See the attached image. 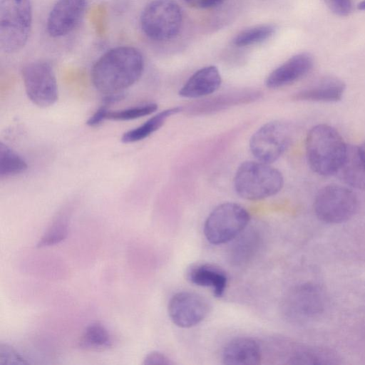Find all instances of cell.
I'll list each match as a JSON object with an SVG mask.
<instances>
[{
  "instance_id": "obj_5",
  "label": "cell",
  "mask_w": 365,
  "mask_h": 365,
  "mask_svg": "<svg viewBox=\"0 0 365 365\" xmlns=\"http://www.w3.org/2000/svg\"><path fill=\"white\" fill-rule=\"evenodd\" d=\"M140 27L150 39L164 41L175 38L182 24V13L173 0H153L143 9Z\"/></svg>"
},
{
  "instance_id": "obj_17",
  "label": "cell",
  "mask_w": 365,
  "mask_h": 365,
  "mask_svg": "<svg viewBox=\"0 0 365 365\" xmlns=\"http://www.w3.org/2000/svg\"><path fill=\"white\" fill-rule=\"evenodd\" d=\"M187 279L193 284L211 289L216 297L223 296L227 285L225 271L210 263L192 265L187 271Z\"/></svg>"
},
{
  "instance_id": "obj_18",
  "label": "cell",
  "mask_w": 365,
  "mask_h": 365,
  "mask_svg": "<svg viewBox=\"0 0 365 365\" xmlns=\"http://www.w3.org/2000/svg\"><path fill=\"white\" fill-rule=\"evenodd\" d=\"M336 174L347 185L365 190V159L359 146H347L345 157Z\"/></svg>"
},
{
  "instance_id": "obj_12",
  "label": "cell",
  "mask_w": 365,
  "mask_h": 365,
  "mask_svg": "<svg viewBox=\"0 0 365 365\" xmlns=\"http://www.w3.org/2000/svg\"><path fill=\"white\" fill-rule=\"evenodd\" d=\"M86 5L87 0H57L48 16V34L53 38L69 34L82 19Z\"/></svg>"
},
{
  "instance_id": "obj_9",
  "label": "cell",
  "mask_w": 365,
  "mask_h": 365,
  "mask_svg": "<svg viewBox=\"0 0 365 365\" xmlns=\"http://www.w3.org/2000/svg\"><path fill=\"white\" fill-rule=\"evenodd\" d=\"M291 140L292 133L287 124L271 121L253 133L250 140V150L257 160L272 163L284 153Z\"/></svg>"
},
{
  "instance_id": "obj_24",
  "label": "cell",
  "mask_w": 365,
  "mask_h": 365,
  "mask_svg": "<svg viewBox=\"0 0 365 365\" xmlns=\"http://www.w3.org/2000/svg\"><path fill=\"white\" fill-rule=\"evenodd\" d=\"M69 217L66 212H60L54 218L37 243L38 247L54 245L63 241L68 235Z\"/></svg>"
},
{
  "instance_id": "obj_29",
  "label": "cell",
  "mask_w": 365,
  "mask_h": 365,
  "mask_svg": "<svg viewBox=\"0 0 365 365\" xmlns=\"http://www.w3.org/2000/svg\"><path fill=\"white\" fill-rule=\"evenodd\" d=\"M173 364L170 359L159 351L150 352L145 356L143 362V364L145 365H171Z\"/></svg>"
},
{
  "instance_id": "obj_21",
  "label": "cell",
  "mask_w": 365,
  "mask_h": 365,
  "mask_svg": "<svg viewBox=\"0 0 365 365\" xmlns=\"http://www.w3.org/2000/svg\"><path fill=\"white\" fill-rule=\"evenodd\" d=\"M181 110V107H175L158 113L138 127L124 133L121 141L124 143H131L148 138L160 128L168 118Z\"/></svg>"
},
{
  "instance_id": "obj_33",
  "label": "cell",
  "mask_w": 365,
  "mask_h": 365,
  "mask_svg": "<svg viewBox=\"0 0 365 365\" xmlns=\"http://www.w3.org/2000/svg\"><path fill=\"white\" fill-rule=\"evenodd\" d=\"M357 8L359 10H365V0L362 1L361 2H360L358 4Z\"/></svg>"
},
{
  "instance_id": "obj_23",
  "label": "cell",
  "mask_w": 365,
  "mask_h": 365,
  "mask_svg": "<svg viewBox=\"0 0 365 365\" xmlns=\"http://www.w3.org/2000/svg\"><path fill=\"white\" fill-rule=\"evenodd\" d=\"M111 336L106 327L95 322L88 326L79 342L82 349H99L108 348L111 345Z\"/></svg>"
},
{
  "instance_id": "obj_14",
  "label": "cell",
  "mask_w": 365,
  "mask_h": 365,
  "mask_svg": "<svg viewBox=\"0 0 365 365\" xmlns=\"http://www.w3.org/2000/svg\"><path fill=\"white\" fill-rule=\"evenodd\" d=\"M260 344L254 339L237 337L230 341L222 352V361L227 365H257L262 360Z\"/></svg>"
},
{
  "instance_id": "obj_22",
  "label": "cell",
  "mask_w": 365,
  "mask_h": 365,
  "mask_svg": "<svg viewBox=\"0 0 365 365\" xmlns=\"http://www.w3.org/2000/svg\"><path fill=\"white\" fill-rule=\"evenodd\" d=\"M28 168L25 160L12 148L0 142V176L7 178L24 173Z\"/></svg>"
},
{
  "instance_id": "obj_10",
  "label": "cell",
  "mask_w": 365,
  "mask_h": 365,
  "mask_svg": "<svg viewBox=\"0 0 365 365\" xmlns=\"http://www.w3.org/2000/svg\"><path fill=\"white\" fill-rule=\"evenodd\" d=\"M324 294L318 285L311 283L294 287L284 302V311L290 319L302 322L322 313L325 307Z\"/></svg>"
},
{
  "instance_id": "obj_16",
  "label": "cell",
  "mask_w": 365,
  "mask_h": 365,
  "mask_svg": "<svg viewBox=\"0 0 365 365\" xmlns=\"http://www.w3.org/2000/svg\"><path fill=\"white\" fill-rule=\"evenodd\" d=\"M346 89L345 83L334 76H324L312 85L298 91L294 99L302 101L331 103L340 101Z\"/></svg>"
},
{
  "instance_id": "obj_19",
  "label": "cell",
  "mask_w": 365,
  "mask_h": 365,
  "mask_svg": "<svg viewBox=\"0 0 365 365\" xmlns=\"http://www.w3.org/2000/svg\"><path fill=\"white\" fill-rule=\"evenodd\" d=\"M259 96V91L230 92L196 102L188 108L187 111L192 115L213 113L227 107L255 101Z\"/></svg>"
},
{
  "instance_id": "obj_8",
  "label": "cell",
  "mask_w": 365,
  "mask_h": 365,
  "mask_svg": "<svg viewBox=\"0 0 365 365\" xmlns=\"http://www.w3.org/2000/svg\"><path fill=\"white\" fill-rule=\"evenodd\" d=\"M21 73L26 95L34 104L47 108L57 101V81L49 63L43 61L31 62L23 68Z\"/></svg>"
},
{
  "instance_id": "obj_6",
  "label": "cell",
  "mask_w": 365,
  "mask_h": 365,
  "mask_svg": "<svg viewBox=\"0 0 365 365\" xmlns=\"http://www.w3.org/2000/svg\"><path fill=\"white\" fill-rule=\"evenodd\" d=\"M250 215L246 209L235 202L217 206L207 216L204 234L212 245H222L235 240L247 226Z\"/></svg>"
},
{
  "instance_id": "obj_25",
  "label": "cell",
  "mask_w": 365,
  "mask_h": 365,
  "mask_svg": "<svg viewBox=\"0 0 365 365\" xmlns=\"http://www.w3.org/2000/svg\"><path fill=\"white\" fill-rule=\"evenodd\" d=\"M275 28L270 24L255 26L240 32L233 39V43L239 47L248 46L264 41L270 38Z\"/></svg>"
},
{
  "instance_id": "obj_34",
  "label": "cell",
  "mask_w": 365,
  "mask_h": 365,
  "mask_svg": "<svg viewBox=\"0 0 365 365\" xmlns=\"http://www.w3.org/2000/svg\"><path fill=\"white\" fill-rule=\"evenodd\" d=\"M359 148H360V150H361V151L362 153V155H363V156H364V158L365 159V142L362 145H361L359 146Z\"/></svg>"
},
{
  "instance_id": "obj_13",
  "label": "cell",
  "mask_w": 365,
  "mask_h": 365,
  "mask_svg": "<svg viewBox=\"0 0 365 365\" xmlns=\"http://www.w3.org/2000/svg\"><path fill=\"white\" fill-rule=\"evenodd\" d=\"M313 65V58L309 53L296 54L270 73L265 84L269 88H278L291 84L306 76Z\"/></svg>"
},
{
  "instance_id": "obj_20",
  "label": "cell",
  "mask_w": 365,
  "mask_h": 365,
  "mask_svg": "<svg viewBox=\"0 0 365 365\" xmlns=\"http://www.w3.org/2000/svg\"><path fill=\"white\" fill-rule=\"evenodd\" d=\"M246 229V228H245ZM245 229L235 238L230 249V258L232 263L240 265L247 263L255 255L261 242L259 233Z\"/></svg>"
},
{
  "instance_id": "obj_11",
  "label": "cell",
  "mask_w": 365,
  "mask_h": 365,
  "mask_svg": "<svg viewBox=\"0 0 365 365\" xmlns=\"http://www.w3.org/2000/svg\"><path fill=\"white\" fill-rule=\"evenodd\" d=\"M210 305L201 294L183 291L170 299L168 310L171 321L181 328H190L202 322L208 315Z\"/></svg>"
},
{
  "instance_id": "obj_3",
  "label": "cell",
  "mask_w": 365,
  "mask_h": 365,
  "mask_svg": "<svg viewBox=\"0 0 365 365\" xmlns=\"http://www.w3.org/2000/svg\"><path fill=\"white\" fill-rule=\"evenodd\" d=\"M283 184L282 173L269 163L249 160L238 167L233 185L236 193L241 197L259 200L278 193Z\"/></svg>"
},
{
  "instance_id": "obj_30",
  "label": "cell",
  "mask_w": 365,
  "mask_h": 365,
  "mask_svg": "<svg viewBox=\"0 0 365 365\" xmlns=\"http://www.w3.org/2000/svg\"><path fill=\"white\" fill-rule=\"evenodd\" d=\"M107 106L102 105L87 120L86 123L91 127H96L106 120L108 111Z\"/></svg>"
},
{
  "instance_id": "obj_2",
  "label": "cell",
  "mask_w": 365,
  "mask_h": 365,
  "mask_svg": "<svg viewBox=\"0 0 365 365\" xmlns=\"http://www.w3.org/2000/svg\"><path fill=\"white\" fill-rule=\"evenodd\" d=\"M340 133L327 124H318L307 133L305 149L307 163L317 174L329 176L338 171L346 153Z\"/></svg>"
},
{
  "instance_id": "obj_15",
  "label": "cell",
  "mask_w": 365,
  "mask_h": 365,
  "mask_svg": "<svg viewBox=\"0 0 365 365\" xmlns=\"http://www.w3.org/2000/svg\"><path fill=\"white\" fill-rule=\"evenodd\" d=\"M222 78L215 66L203 67L194 73L179 91L184 98H198L215 93L220 86Z\"/></svg>"
},
{
  "instance_id": "obj_4",
  "label": "cell",
  "mask_w": 365,
  "mask_h": 365,
  "mask_svg": "<svg viewBox=\"0 0 365 365\" xmlns=\"http://www.w3.org/2000/svg\"><path fill=\"white\" fill-rule=\"evenodd\" d=\"M31 25L30 0H0V47L3 51L10 53L22 48Z\"/></svg>"
},
{
  "instance_id": "obj_31",
  "label": "cell",
  "mask_w": 365,
  "mask_h": 365,
  "mask_svg": "<svg viewBox=\"0 0 365 365\" xmlns=\"http://www.w3.org/2000/svg\"><path fill=\"white\" fill-rule=\"evenodd\" d=\"M190 6L197 9H209L221 4L225 0H185Z\"/></svg>"
},
{
  "instance_id": "obj_1",
  "label": "cell",
  "mask_w": 365,
  "mask_h": 365,
  "mask_svg": "<svg viewBox=\"0 0 365 365\" xmlns=\"http://www.w3.org/2000/svg\"><path fill=\"white\" fill-rule=\"evenodd\" d=\"M144 69V59L136 48L122 46L103 53L94 63L91 81L101 93L107 95L124 92L137 82Z\"/></svg>"
},
{
  "instance_id": "obj_7",
  "label": "cell",
  "mask_w": 365,
  "mask_h": 365,
  "mask_svg": "<svg viewBox=\"0 0 365 365\" xmlns=\"http://www.w3.org/2000/svg\"><path fill=\"white\" fill-rule=\"evenodd\" d=\"M358 207V199L349 187L331 184L322 187L314 201V212L321 221L338 224L349 220Z\"/></svg>"
},
{
  "instance_id": "obj_32",
  "label": "cell",
  "mask_w": 365,
  "mask_h": 365,
  "mask_svg": "<svg viewBox=\"0 0 365 365\" xmlns=\"http://www.w3.org/2000/svg\"><path fill=\"white\" fill-rule=\"evenodd\" d=\"M125 97V93H117L107 94L103 98V105L108 107L109 106L120 102L123 100Z\"/></svg>"
},
{
  "instance_id": "obj_27",
  "label": "cell",
  "mask_w": 365,
  "mask_h": 365,
  "mask_svg": "<svg viewBox=\"0 0 365 365\" xmlns=\"http://www.w3.org/2000/svg\"><path fill=\"white\" fill-rule=\"evenodd\" d=\"M29 362L13 347L8 344H0V365H26Z\"/></svg>"
},
{
  "instance_id": "obj_26",
  "label": "cell",
  "mask_w": 365,
  "mask_h": 365,
  "mask_svg": "<svg viewBox=\"0 0 365 365\" xmlns=\"http://www.w3.org/2000/svg\"><path fill=\"white\" fill-rule=\"evenodd\" d=\"M157 109L158 105L156 103H149L118 110H108L106 115V120L118 121L135 120L150 115Z\"/></svg>"
},
{
  "instance_id": "obj_28",
  "label": "cell",
  "mask_w": 365,
  "mask_h": 365,
  "mask_svg": "<svg viewBox=\"0 0 365 365\" xmlns=\"http://www.w3.org/2000/svg\"><path fill=\"white\" fill-rule=\"evenodd\" d=\"M327 7L337 16H348L352 11V0H324Z\"/></svg>"
}]
</instances>
